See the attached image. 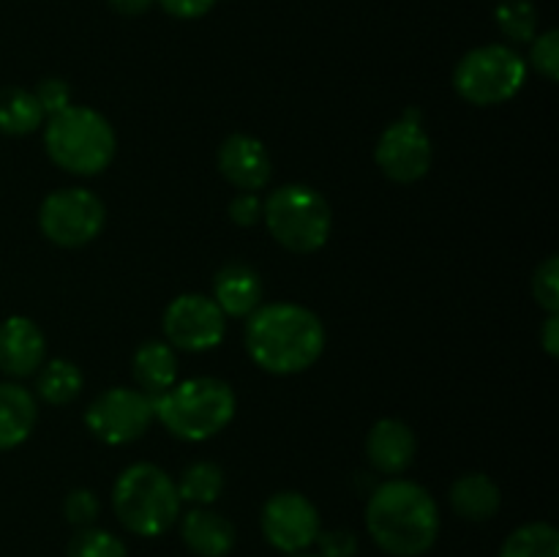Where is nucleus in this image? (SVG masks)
<instances>
[{
	"label": "nucleus",
	"instance_id": "nucleus-11",
	"mask_svg": "<svg viewBox=\"0 0 559 557\" xmlns=\"http://www.w3.org/2000/svg\"><path fill=\"white\" fill-rule=\"evenodd\" d=\"M224 333H227V317L207 295H178L164 311V336L169 347L205 353L222 344Z\"/></svg>",
	"mask_w": 559,
	"mask_h": 557
},
{
	"label": "nucleus",
	"instance_id": "nucleus-19",
	"mask_svg": "<svg viewBox=\"0 0 559 557\" xmlns=\"http://www.w3.org/2000/svg\"><path fill=\"white\" fill-rule=\"evenodd\" d=\"M131 371H134L136 386H140V391L145 393V396H162V393L167 391V388H173L175 380H178L175 347H169L167 342H158V339L140 344V349L134 353Z\"/></svg>",
	"mask_w": 559,
	"mask_h": 557
},
{
	"label": "nucleus",
	"instance_id": "nucleus-13",
	"mask_svg": "<svg viewBox=\"0 0 559 557\" xmlns=\"http://www.w3.org/2000/svg\"><path fill=\"white\" fill-rule=\"evenodd\" d=\"M218 169L235 189L257 194L271 183L273 162L262 140L251 134H233L218 147Z\"/></svg>",
	"mask_w": 559,
	"mask_h": 557
},
{
	"label": "nucleus",
	"instance_id": "nucleus-33",
	"mask_svg": "<svg viewBox=\"0 0 559 557\" xmlns=\"http://www.w3.org/2000/svg\"><path fill=\"white\" fill-rule=\"evenodd\" d=\"M175 20H200L216 5V0H156Z\"/></svg>",
	"mask_w": 559,
	"mask_h": 557
},
{
	"label": "nucleus",
	"instance_id": "nucleus-6",
	"mask_svg": "<svg viewBox=\"0 0 559 557\" xmlns=\"http://www.w3.org/2000/svg\"><path fill=\"white\" fill-rule=\"evenodd\" d=\"M262 218L273 240L293 254H314L333 229L331 205L317 189L304 183L278 186L262 202Z\"/></svg>",
	"mask_w": 559,
	"mask_h": 557
},
{
	"label": "nucleus",
	"instance_id": "nucleus-2",
	"mask_svg": "<svg viewBox=\"0 0 559 557\" xmlns=\"http://www.w3.org/2000/svg\"><path fill=\"white\" fill-rule=\"evenodd\" d=\"M366 530L391 557H420L440 535V508L415 481H385L366 502Z\"/></svg>",
	"mask_w": 559,
	"mask_h": 557
},
{
	"label": "nucleus",
	"instance_id": "nucleus-7",
	"mask_svg": "<svg viewBox=\"0 0 559 557\" xmlns=\"http://www.w3.org/2000/svg\"><path fill=\"white\" fill-rule=\"evenodd\" d=\"M527 82V63L506 44H486L464 55L453 69V87L475 107H495L516 96Z\"/></svg>",
	"mask_w": 559,
	"mask_h": 557
},
{
	"label": "nucleus",
	"instance_id": "nucleus-34",
	"mask_svg": "<svg viewBox=\"0 0 559 557\" xmlns=\"http://www.w3.org/2000/svg\"><path fill=\"white\" fill-rule=\"evenodd\" d=\"M540 344H544L546 353L551 358L559 355V315H549L544 322V331H540Z\"/></svg>",
	"mask_w": 559,
	"mask_h": 557
},
{
	"label": "nucleus",
	"instance_id": "nucleus-32",
	"mask_svg": "<svg viewBox=\"0 0 559 557\" xmlns=\"http://www.w3.org/2000/svg\"><path fill=\"white\" fill-rule=\"evenodd\" d=\"M229 218L238 227H254L262 218V200L251 191H240L233 202H229Z\"/></svg>",
	"mask_w": 559,
	"mask_h": 557
},
{
	"label": "nucleus",
	"instance_id": "nucleus-22",
	"mask_svg": "<svg viewBox=\"0 0 559 557\" xmlns=\"http://www.w3.org/2000/svg\"><path fill=\"white\" fill-rule=\"evenodd\" d=\"M82 391V371L71 360L52 358L38 366L36 393L47 404H69L80 396Z\"/></svg>",
	"mask_w": 559,
	"mask_h": 557
},
{
	"label": "nucleus",
	"instance_id": "nucleus-30",
	"mask_svg": "<svg viewBox=\"0 0 559 557\" xmlns=\"http://www.w3.org/2000/svg\"><path fill=\"white\" fill-rule=\"evenodd\" d=\"M33 96H36L44 118H49V115H58V112H63L66 107H71L69 82L58 80V76H49V80L38 82V87L33 91Z\"/></svg>",
	"mask_w": 559,
	"mask_h": 557
},
{
	"label": "nucleus",
	"instance_id": "nucleus-29",
	"mask_svg": "<svg viewBox=\"0 0 559 557\" xmlns=\"http://www.w3.org/2000/svg\"><path fill=\"white\" fill-rule=\"evenodd\" d=\"M98 511H102V506H98V497L91 489H71L66 495L63 513L76 530L93 528L98 519Z\"/></svg>",
	"mask_w": 559,
	"mask_h": 557
},
{
	"label": "nucleus",
	"instance_id": "nucleus-31",
	"mask_svg": "<svg viewBox=\"0 0 559 557\" xmlns=\"http://www.w3.org/2000/svg\"><path fill=\"white\" fill-rule=\"evenodd\" d=\"M314 544H320V557H355L358 555V535L347 528L320 530Z\"/></svg>",
	"mask_w": 559,
	"mask_h": 557
},
{
	"label": "nucleus",
	"instance_id": "nucleus-1",
	"mask_svg": "<svg viewBox=\"0 0 559 557\" xmlns=\"http://www.w3.org/2000/svg\"><path fill=\"white\" fill-rule=\"evenodd\" d=\"M246 349L262 371L298 375L320 360L325 349V325L306 306H257L246 317Z\"/></svg>",
	"mask_w": 559,
	"mask_h": 557
},
{
	"label": "nucleus",
	"instance_id": "nucleus-4",
	"mask_svg": "<svg viewBox=\"0 0 559 557\" xmlns=\"http://www.w3.org/2000/svg\"><path fill=\"white\" fill-rule=\"evenodd\" d=\"M44 147L60 169L71 175H98L112 164L118 137L102 112L71 104L49 115L44 126Z\"/></svg>",
	"mask_w": 559,
	"mask_h": 557
},
{
	"label": "nucleus",
	"instance_id": "nucleus-12",
	"mask_svg": "<svg viewBox=\"0 0 559 557\" xmlns=\"http://www.w3.org/2000/svg\"><path fill=\"white\" fill-rule=\"evenodd\" d=\"M262 533L267 544L287 555L309 549L320 535V511L298 491H278L262 508Z\"/></svg>",
	"mask_w": 559,
	"mask_h": 557
},
{
	"label": "nucleus",
	"instance_id": "nucleus-17",
	"mask_svg": "<svg viewBox=\"0 0 559 557\" xmlns=\"http://www.w3.org/2000/svg\"><path fill=\"white\" fill-rule=\"evenodd\" d=\"M213 300L224 317H249L262 306V278L246 262H227L213 278Z\"/></svg>",
	"mask_w": 559,
	"mask_h": 557
},
{
	"label": "nucleus",
	"instance_id": "nucleus-36",
	"mask_svg": "<svg viewBox=\"0 0 559 557\" xmlns=\"http://www.w3.org/2000/svg\"><path fill=\"white\" fill-rule=\"evenodd\" d=\"M289 557H311V555H289Z\"/></svg>",
	"mask_w": 559,
	"mask_h": 557
},
{
	"label": "nucleus",
	"instance_id": "nucleus-20",
	"mask_svg": "<svg viewBox=\"0 0 559 557\" xmlns=\"http://www.w3.org/2000/svg\"><path fill=\"white\" fill-rule=\"evenodd\" d=\"M451 508L467 522H486L500 511V486L489 478L486 473H464L453 481L451 491Z\"/></svg>",
	"mask_w": 559,
	"mask_h": 557
},
{
	"label": "nucleus",
	"instance_id": "nucleus-27",
	"mask_svg": "<svg viewBox=\"0 0 559 557\" xmlns=\"http://www.w3.org/2000/svg\"><path fill=\"white\" fill-rule=\"evenodd\" d=\"M533 298L549 315H559V260L546 257L533 273Z\"/></svg>",
	"mask_w": 559,
	"mask_h": 557
},
{
	"label": "nucleus",
	"instance_id": "nucleus-10",
	"mask_svg": "<svg viewBox=\"0 0 559 557\" xmlns=\"http://www.w3.org/2000/svg\"><path fill=\"white\" fill-rule=\"evenodd\" d=\"M374 162L393 183H415L431 167V140L418 120V109H409L402 120L388 126L374 147Z\"/></svg>",
	"mask_w": 559,
	"mask_h": 557
},
{
	"label": "nucleus",
	"instance_id": "nucleus-21",
	"mask_svg": "<svg viewBox=\"0 0 559 557\" xmlns=\"http://www.w3.org/2000/svg\"><path fill=\"white\" fill-rule=\"evenodd\" d=\"M44 123V112L38 107L33 91L25 87H0V131L11 137L33 134Z\"/></svg>",
	"mask_w": 559,
	"mask_h": 557
},
{
	"label": "nucleus",
	"instance_id": "nucleus-3",
	"mask_svg": "<svg viewBox=\"0 0 559 557\" xmlns=\"http://www.w3.org/2000/svg\"><path fill=\"white\" fill-rule=\"evenodd\" d=\"M235 391L218 377H191L153 399V415L173 437L186 442L211 440L235 418Z\"/></svg>",
	"mask_w": 559,
	"mask_h": 557
},
{
	"label": "nucleus",
	"instance_id": "nucleus-8",
	"mask_svg": "<svg viewBox=\"0 0 559 557\" xmlns=\"http://www.w3.org/2000/svg\"><path fill=\"white\" fill-rule=\"evenodd\" d=\"M107 211L104 202L87 189H58L44 197L38 208V227L52 240L55 246L63 249H80L91 244L96 235H102Z\"/></svg>",
	"mask_w": 559,
	"mask_h": 557
},
{
	"label": "nucleus",
	"instance_id": "nucleus-23",
	"mask_svg": "<svg viewBox=\"0 0 559 557\" xmlns=\"http://www.w3.org/2000/svg\"><path fill=\"white\" fill-rule=\"evenodd\" d=\"M180 502L191 506H211L224 491V470L216 462H194L180 473L178 484Z\"/></svg>",
	"mask_w": 559,
	"mask_h": 557
},
{
	"label": "nucleus",
	"instance_id": "nucleus-28",
	"mask_svg": "<svg viewBox=\"0 0 559 557\" xmlns=\"http://www.w3.org/2000/svg\"><path fill=\"white\" fill-rule=\"evenodd\" d=\"M533 49H530V60L538 74H544L549 82L559 80V33L546 31L533 38Z\"/></svg>",
	"mask_w": 559,
	"mask_h": 557
},
{
	"label": "nucleus",
	"instance_id": "nucleus-5",
	"mask_svg": "<svg viewBox=\"0 0 559 557\" xmlns=\"http://www.w3.org/2000/svg\"><path fill=\"white\" fill-rule=\"evenodd\" d=\"M112 508L129 533L156 538L180 517V495L175 481L151 462H136L118 475Z\"/></svg>",
	"mask_w": 559,
	"mask_h": 557
},
{
	"label": "nucleus",
	"instance_id": "nucleus-14",
	"mask_svg": "<svg viewBox=\"0 0 559 557\" xmlns=\"http://www.w3.org/2000/svg\"><path fill=\"white\" fill-rule=\"evenodd\" d=\"M41 328L27 317H9L0 322V371L9 377H31L44 364Z\"/></svg>",
	"mask_w": 559,
	"mask_h": 557
},
{
	"label": "nucleus",
	"instance_id": "nucleus-35",
	"mask_svg": "<svg viewBox=\"0 0 559 557\" xmlns=\"http://www.w3.org/2000/svg\"><path fill=\"white\" fill-rule=\"evenodd\" d=\"M153 3H156V0H109V5H112L115 14H120V16H140V14H145Z\"/></svg>",
	"mask_w": 559,
	"mask_h": 557
},
{
	"label": "nucleus",
	"instance_id": "nucleus-9",
	"mask_svg": "<svg viewBox=\"0 0 559 557\" xmlns=\"http://www.w3.org/2000/svg\"><path fill=\"white\" fill-rule=\"evenodd\" d=\"M153 399L136 388H109L98 393L85 410V426L107 446H129L140 440L153 424Z\"/></svg>",
	"mask_w": 559,
	"mask_h": 557
},
{
	"label": "nucleus",
	"instance_id": "nucleus-16",
	"mask_svg": "<svg viewBox=\"0 0 559 557\" xmlns=\"http://www.w3.org/2000/svg\"><path fill=\"white\" fill-rule=\"evenodd\" d=\"M180 538L197 557H227L235 546V528L213 508L197 506L180 519Z\"/></svg>",
	"mask_w": 559,
	"mask_h": 557
},
{
	"label": "nucleus",
	"instance_id": "nucleus-18",
	"mask_svg": "<svg viewBox=\"0 0 559 557\" xmlns=\"http://www.w3.org/2000/svg\"><path fill=\"white\" fill-rule=\"evenodd\" d=\"M36 399L16 382H0V451L22 446L36 426Z\"/></svg>",
	"mask_w": 559,
	"mask_h": 557
},
{
	"label": "nucleus",
	"instance_id": "nucleus-24",
	"mask_svg": "<svg viewBox=\"0 0 559 557\" xmlns=\"http://www.w3.org/2000/svg\"><path fill=\"white\" fill-rule=\"evenodd\" d=\"M500 557H559V533L549 522H530L513 530Z\"/></svg>",
	"mask_w": 559,
	"mask_h": 557
},
{
	"label": "nucleus",
	"instance_id": "nucleus-26",
	"mask_svg": "<svg viewBox=\"0 0 559 557\" xmlns=\"http://www.w3.org/2000/svg\"><path fill=\"white\" fill-rule=\"evenodd\" d=\"M66 557H129L126 544L102 528H82L71 535Z\"/></svg>",
	"mask_w": 559,
	"mask_h": 557
},
{
	"label": "nucleus",
	"instance_id": "nucleus-15",
	"mask_svg": "<svg viewBox=\"0 0 559 557\" xmlns=\"http://www.w3.org/2000/svg\"><path fill=\"white\" fill-rule=\"evenodd\" d=\"M418 442L413 429L396 418H382L366 435V457L382 475H402L413 464Z\"/></svg>",
	"mask_w": 559,
	"mask_h": 557
},
{
	"label": "nucleus",
	"instance_id": "nucleus-25",
	"mask_svg": "<svg viewBox=\"0 0 559 557\" xmlns=\"http://www.w3.org/2000/svg\"><path fill=\"white\" fill-rule=\"evenodd\" d=\"M495 20L502 36L516 44H530L538 36V9L533 0H500L495 9Z\"/></svg>",
	"mask_w": 559,
	"mask_h": 557
}]
</instances>
